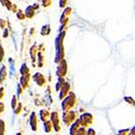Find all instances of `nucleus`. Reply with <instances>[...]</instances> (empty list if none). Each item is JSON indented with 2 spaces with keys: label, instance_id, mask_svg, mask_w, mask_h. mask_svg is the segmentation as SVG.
Instances as JSON below:
<instances>
[{
  "label": "nucleus",
  "instance_id": "aec40b11",
  "mask_svg": "<svg viewBox=\"0 0 135 135\" xmlns=\"http://www.w3.org/2000/svg\"><path fill=\"white\" fill-rule=\"evenodd\" d=\"M50 31H51V28H50L49 25H45V26H43L42 28H41V34H42L43 36L48 35V34L50 33Z\"/></svg>",
  "mask_w": 135,
  "mask_h": 135
},
{
  "label": "nucleus",
  "instance_id": "c756f323",
  "mask_svg": "<svg viewBox=\"0 0 135 135\" xmlns=\"http://www.w3.org/2000/svg\"><path fill=\"white\" fill-rule=\"evenodd\" d=\"M21 110H22V104L19 103L18 105H17V107L14 109V113H15V114H19V113H21Z\"/></svg>",
  "mask_w": 135,
  "mask_h": 135
},
{
  "label": "nucleus",
  "instance_id": "c9c22d12",
  "mask_svg": "<svg viewBox=\"0 0 135 135\" xmlns=\"http://www.w3.org/2000/svg\"><path fill=\"white\" fill-rule=\"evenodd\" d=\"M9 36V29L6 27V28L4 29V33H3V37L4 38H7V37Z\"/></svg>",
  "mask_w": 135,
  "mask_h": 135
},
{
  "label": "nucleus",
  "instance_id": "412c9836",
  "mask_svg": "<svg viewBox=\"0 0 135 135\" xmlns=\"http://www.w3.org/2000/svg\"><path fill=\"white\" fill-rule=\"evenodd\" d=\"M44 128H45V131L47 133H50L53 129V127H52V123L50 122V120L45 122L44 123Z\"/></svg>",
  "mask_w": 135,
  "mask_h": 135
},
{
  "label": "nucleus",
  "instance_id": "6e6552de",
  "mask_svg": "<svg viewBox=\"0 0 135 135\" xmlns=\"http://www.w3.org/2000/svg\"><path fill=\"white\" fill-rule=\"evenodd\" d=\"M71 12H72V9L70 7H67L64 9L63 13L61 14V19H60V22H61V25H67L68 20H69V16L71 15Z\"/></svg>",
  "mask_w": 135,
  "mask_h": 135
},
{
  "label": "nucleus",
  "instance_id": "7ed1b4c3",
  "mask_svg": "<svg viewBox=\"0 0 135 135\" xmlns=\"http://www.w3.org/2000/svg\"><path fill=\"white\" fill-rule=\"evenodd\" d=\"M78 120H79L81 128H86L93 124V122H94V117H93V115L91 114V113H83V114H81Z\"/></svg>",
  "mask_w": 135,
  "mask_h": 135
},
{
  "label": "nucleus",
  "instance_id": "39448f33",
  "mask_svg": "<svg viewBox=\"0 0 135 135\" xmlns=\"http://www.w3.org/2000/svg\"><path fill=\"white\" fill-rule=\"evenodd\" d=\"M66 74H67V62L63 59L62 61L59 63L58 67H57L56 75L58 76V78H64Z\"/></svg>",
  "mask_w": 135,
  "mask_h": 135
},
{
  "label": "nucleus",
  "instance_id": "5701e85b",
  "mask_svg": "<svg viewBox=\"0 0 135 135\" xmlns=\"http://www.w3.org/2000/svg\"><path fill=\"white\" fill-rule=\"evenodd\" d=\"M16 16H17V18H18L19 20H24V19L26 18L24 11H21V9H18V11H17V12H16Z\"/></svg>",
  "mask_w": 135,
  "mask_h": 135
},
{
  "label": "nucleus",
  "instance_id": "f257e3e1",
  "mask_svg": "<svg viewBox=\"0 0 135 135\" xmlns=\"http://www.w3.org/2000/svg\"><path fill=\"white\" fill-rule=\"evenodd\" d=\"M65 37V31H61L58 37L55 40V46H56V57H55V63L59 64L64 58V47H63V39Z\"/></svg>",
  "mask_w": 135,
  "mask_h": 135
},
{
  "label": "nucleus",
  "instance_id": "c85d7f7f",
  "mask_svg": "<svg viewBox=\"0 0 135 135\" xmlns=\"http://www.w3.org/2000/svg\"><path fill=\"white\" fill-rule=\"evenodd\" d=\"M124 99H125V101H127L128 104H131L132 106H134V99L131 98V97H124Z\"/></svg>",
  "mask_w": 135,
  "mask_h": 135
},
{
  "label": "nucleus",
  "instance_id": "393cba45",
  "mask_svg": "<svg viewBox=\"0 0 135 135\" xmlns=\"http://www.w3.org/2000/svg\"><path fill=\"white\" fill-rule=\"evenodd\" d=\"M17 105H18L17 97H16V95H13V97H12V99H11V108L14 110V109L17 107Z\"/></svg>",
  "mask_w": 135,
  "mask_h": 135
},
{
  "label": "nucleus",
  "instance_id": "2f4dec72",
  "mask_svg": "<svg viewBox=\"0 0 135 135\" xmlns=\"http://www.w3.org/2000/svg\"><path fill=\"white\" fill-rule=\"evenodd\" d=\"M129 129H128V128H126V129H121V131H118V134L117 135H128V132H129Z\"/></svg>",
  "mask_w": 135,
  "mask_h": 135
},
{
  "label": "nucleus",
  "instance_id": "4be33fe9",
  "mask_svg": "<svg viewBox=\"0 0 135 135\" xmlns=\"http://www.w3.org/2000/svg\"><path fill=\"white\" fill-rule=\"evenodd\" d=\"M20 73H21V75H22V76L29 74V68L27 67V65L26 64V63H23V64H22V66H21V69H20Z\"/></svg>",
  "mask_w": 135,
  "mask_h": 135
},
{
  "label": "nucleus",
  "instance_id": "423d86ee",
  "mask_svg": "<svg viewBox=\"0 0 135 135\" xmlns=\"http://www.w3.org/2000/svg\"><path fill=\"white\" fill-rule=\"evenodd\" d=\"M50 122L52 123V127L57 132L61 131V126H60V118H59V113L57 112H53L50 113Z\"/></svg>",
  "mask_w": 135,
  "mask_h": 135
},
{
  "label": "nucleus",
  "instance_id": "4468645a",
  "mask_svg": "<svg viewBox=\"0 0 135 135\" xmlns=\"http://www.w3.org/2000/svg\"><path fill=\"white\" fill-rule=\"evenodd\" d=\"M80 128V124H79V120H76V121L71 125V128H70V135H75L77 133V131H79V128Z\"/></svg>",
  "mask_w": 135,
  "mask_h": 135
},
{
  "label": "nucleus",
  "instance_id": "bb28decb",
  "mask_svg": "<svg viewBox=\"0 0 135 135\" xmlns=\"http://www.w3.org/2000/svg\"><path fill=\"white\" fill-rule=\"evenodd\" d=\"M4 56H5V52H4V48L1 45H0V62H2L3 60H4Z\"/></svg>",
  "mask_w": 135,
  "mask_h": 135
},
{
  "label": "nucleus",
  "instance_id": "58836bf2",
  "mask_svg": "<svg viewBox=\"0 0 135 135\" xmlns=\"http://www.w3.org/2000/svg\"><path fill=\"white\" fill-rule=\"evenodd\" d=\"M8 1H9V0H0V2H1V4H2V6H6V4H7Z\"/></svg>",
  "mask_w": 135,
  "mask_h": 135
},
{
  "label": "nucleus",
  "instance_id": "b1692460",
  "mask_svg": "<svg viewBox=\"0 0 135 135\" xmlns=\"http://www.w3.org/2000/svg\"><path fill=\"white\" fill-rule=\"evenodd\" d=\"M0 135H5V122L0 119Z\"/></svg>",
  "mask_w": 135,
  "mask_h": 135
},
{
  "label": "nucleus",
  "instance_id": "20e7f679",
  "mask_svg": "<svg viewBox=\"0 0 135 135\" xmlns=\"http://www.w3.org/2000/svg\"><path fill=\"white\" fill-rule=\"evenodd\" d=\"M77 120V113L74 110H69V112H63L62 114V121L65 126H70Z\"/></svg>",
  "mask_w": 135,
  "mask_h": 135
},
{
  "label": "nucleus",
  "instance_id": "7c9ffc66",
  "mask_svg": "<svg viewBox=\"0 0 135 135\" xmlns=\"http://www.w3.org/2000/svg\"><path fill=\"white\" fill-rule=\"evenodd\" d=\"M7 21L4 20V19H0V27L2 29H5L6 28V27H7Z\"/></svg>",
  "mask_w": 135,
  "mask_h": 135
},
{
  "label": "nucleus",
  "instance_id": "9d476101",
  "mask_svg": "<svg viewBox=\"0 0 135 135\" xmlns=\"http://www.w3.org/2000/svg\"><path fill=\"white\" fill-rule=\"evenodd\" d=\"M29 81H30V75L27 74V75H24V76H22L20 79V85L21 87L25 90V89H27V87H28L29 85Z\"/></svg>",
  "mask_w": 135,
  "mask_h": 135
},
{
  "label": "nucleus",
  "instance_id": "9b49d317",
  "mask_svg": "<svg viewBox=\"0 0 135 135\" xmlns=\"http://www.w3.org/2000/svg\"><path fill=\"white\" fill-rule=\"evenodd\" d=\"M29 123H30V127H31V129L33 131H37V125H38V120H37V115L36 113H31L30 114V120H29Z\"/></svg>",
  "mask_w": 135,
  "mask_h": 135
},
{
  "label": "nucleus",
  "instance_id": "6ab92c4d",
  "mask_svg": "<svg viewBox=\"0 0 135 135\" xmlns=\"http://www.w3.org/2000/svg\"><path fill=\"white\" fill-rule=\"evenodd\" d=\"M65 82L66 81H65V79H64V78H58V82L56 83V91L57 92H60V90L62 88V86L64 85Z\"/></svg>",
  "mask_w": 135,
  "mask_h": 135
},
{
  "label": "nucleus",
  "instance_id": "dca6fc26",
  "mask_svg": "<svg viewBox=\"0 0 135 135\" xmlns=\"http://www.w3.org/2000/svg\"><path fill=\"white\" fill-rule=\"evenodd\" d=\"M44 53L45 52H40V51H38V53H37L39 67H43L44 66V62H45V55H44Z\"/></svg>",
  "mask_w": 135,
  "mask_h": 135
},
{
  "label": "nucleus",
  "instance_id": "f03ea898",
  "mask_svg": "<svg viewBox=\"0 0 135 135\" xmlns=\"http://www.w3.org/2000/svg\"><path fill=\"white\" fill-rule=\"evenodd\" d=\"M76 103H77V97L75 95V93L69 92L68 95L61 103V108H62L63 112H69L71 109L74 108Z\"/></svg>",
  "mask_w": 135,
  "mask_h": 135
},
{
  "label": "nucleus",
  "instance_id": "2eb2a0df",
  "mask_svg": "<svg viewBox=\"0 0 135 135\" xmlns=\"http://www.w3.org/2000/svg\"><path fill=\"white\" fill-rule=\"evenodd\" d=\"M25 13V16L27 17V18H32L35 14V9L33 8V6H28V7L26 9V11L24 12Z\"/></svg>",
  "mask_w": 135,
  "mask_h": 135
},
{
  "label": "nucleus",
  "instance_id": "4c0bfd02",
  "mask_svg": "<svg viewBox=\"0 0 135 135\" xmlns=\"http://www.w3.org/2000/svg\"><path fill=\"white\" fill-rule=\"evenodd\" d=\"M4 109H5V105L2 103V102H0V114L4 112Z\"/></svg>",
  "mask_w": 135,
  "mask_h": 135
},
{
  "label": "nucleus",
  "instance_id": "f3484780",
  "mask_svg": "<svg viewBox=\"0 0 135 135\" xmlns=\"http://www.w3.org/2000/svg\"><path fill=\"white\" fill-rule=\"evenodd\" d=\"M7 68H6V66L3 65L2 67H1V69H0V83L1 82H3V81L6 79V78H7Z\"/></svg>",
  "mask_w": 135,
  "mask_h": 135
},
{
  "label": "nucleus",
  "instance_id": "a211bd4d",
  "mask_svg": "<svg viewBox=\"0 0 135 135\" xmlns=\"http://www.w3.org/2000/svg\"><path fill=\"white\" fill-rule=\"evenodd\" d=\"M5 7L7 8L8 11H12V12H17V11H18V8H17V6H16L15 4H12L11 1H8Z\"/></svg>",
  "mask_w": 135,
  "mask_h": 135
},
{
  "label": "nucleus",
  "instance_id": "ddd939ff",
  "mask_svg": "<svg viewBox=\"0 0 135 135\" xmlns=\"http://www.w3.org/2000/svg\"><path fill=\"white\" fill-rule=\"evenodd\" d=\"M30 57H31V60H32V62H35L36 61V59H37V53H38V45L35 44L33 45L30 47Z\"/></svg>",
  "mask_w": 135,
  "mask_h": 135
},
{
  "label": "nucleus",
  "instance_id": "473e14b6",
  "mask_svg": "<svg viewBox=\"0 0 135 135\" xmlns=\"http://www.w3.org/2000/svg\"><path fill=\"white\" fill-rule=\"evenodd\" d=\"M23 92H24V89H23V88L21 87L20 84H18V85H17V95H18V97L20 95H22Z\"/></svg>",
  "mask_w": 135,
  "mask_h": 135
},
{
  "label": "nucleus",
  "instance_id": "a19ab883",
  "mask_svg": "<svg viewBox=\"0 0 135 135\" xmlns=\"http://www.w3.org/2000/svg\"><path fill=\"white\" fill-rule=\"evenodd\" d=\"M16 135H22V134H21L20 132H18V133H17V134H16Z\"/></svg>",
  "mask_w": 135,
  "mask_h": 135
},
{
  "label": "nucleus",
  "instance_id": "e433bc0d",
  "mask_svg": "<svg viewBox=\"0 0 135 135\" xmlns=\"http://www.w3.org/2000/svg\"><path fill=\"white\" fill-rule=\"evenodd\" d=\"M4 97V88L0 87V100Z\"/></svg>",
  "mask_w": 135,
  "mask_h": 135
},
{
  "label": "nucleus",
  "instance_id": "f704fd0d",
  "mask_svg": "<svg viewBox=\"0 0 135 135\" xmlns=\"http://www.w3.org/2000/svg\"><path fill=\"white\" fill-rule=\"evenodd\" d=\"M68 0H60V7L61 8H64L65 7L66 3H67Z\"/></svg>",
  "mask_w": 135,
  "mask_h": 135
},
{
  "label": "nucleus",
  "instance_id": "ea45409f",
  "mask_svg": "<svg viewBox=\"0 0 135 135\" xmlns=\"http://www.w3.org/2000/svg\"><path fill=\"white\" fill-rule=\"evenodd\" d=\"M128 135H135V128H132V129H131V131H129Z\"/></svg>",
  "mask_w": 135,
  "mask_h": 135
},
{
  "label": "nucleus",
  "instance_id": "1a4fd4ad",
  "mask_svg": "<svg viewBox=\"0 0 135 135\" xmlns=\"http://www.w3.org/2000/svg\"><path fill=\"white\" fill-rule=\"evenodd\" d=\"M70 87H71V86H70L69 82H65L64 85L62 86V88L60 90V99H61V100H62L64 97H66L68 95V94H69V92H70Z\"/></svg>",
  "mask_w": 135,
  "mask_h": 135
},
{
  "label": "nucleus",
  "instance_id": "0eeeda50",
  "mask_svg": "<svg viewBox=\"0 0 135 135\" xmlns=\"http://www.w3.org/2000/svg\"><path fill=\"white\" fill-rule=\"evenodd\" d=\"M33 80L36 82V84L40 87H44L46 83V79H45V76L41 73L37 72L33 75Z\"/></svg>",
  "mask_w": 135,
  "mask_h": 135
},
{
  "label": "nucleus",
  "instance_id": "cd10ccee",
  "mask_svg": "<svg viewBox=\"0 0 135 135\" xmlns=\"http://www.w3.org/2000/svg\"><path fill=\"white\" fill-rule=\"evenodd\" d=\"M75 135H86V128H79V131H77V133H76Z\"/></svg>",
  "mask_w": 135,
  "mask_h": 135
},
{
  "label": "nucleus",
  "instance_id": "72a5a7b5",
  "mask_svg": "<svg viewBox=\"0 0 135 135\" xmlns=\"http://www.w3.org/2000/svg\"><path fill=\"white\" fill-rule=\"evenodd\" d=\"M86 135H95V131L94 128H89V129L86 131Z\"/></svg>",
  "mask_w": 135,
  "mask_h": 135
},
{
  "label": "nucleus",
  "instance_id": "a878e982",
  "mask_svg": "<svg viewBox=\"0 0 135 135\" xmlns=\"http://www.w3.org/2000/svg\"><path fill=\"white\" fill-rule=\"evenodd\" d=\"M52 3V0H42V6L45 8L49 7Z\"/></svg>",
  "mask_w": 135,
  "mask_h": 135
},
{
  "label": "nucleus",
  "instance_id": "f8f14e48",
  "mask_svg": "<svg viewBox=\"0 0 135 135\" xmlns=\"http://www.w3.org/2000/svg\"><path fill=\"white\" fill-rule=\"evenodd\" d=\"M50 118V113L47 110L45 109H43V110H40V119L45 123V122L48 121Z\"/></svg>",
  "mask_w": 135,
  "mask_h": 135
}]
</instances>
